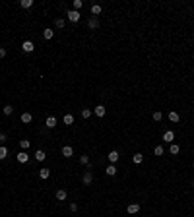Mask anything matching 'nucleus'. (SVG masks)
<instances>
[{
	"instance_id": "nucleus-1",
	"label": "nucleus",
	"mask_w": 194,
	"mask_h": 217,
	"mask_svg": "<svg viewBox=\"0 0 194 217\" xmlns=\"http://www.w3.org/2000/svg\"><path fill=\"white\" fill-rule=\"evenodd\" d=\"M66 16H68V19H70V21H80V16H82V14H80V12H76V10H68V12H66Z\"/></svg>"
},
{
	"instance_id": "nucleus-2",
	"label": "nucleus",
	"mask_w": 194,
	"mask_h": 217,
	"mask_svg": "<svg viewBox=\"0 0 194 217\" xmlns=\"http://www.w3.org/2000/svg\"><path fill=\"white\" fill-rule=\"evenodd\" d=\"M22 49H23V52H33L35 51V45H33V41H23Z\"/></svg>"
},
{
	"instance_id": "nucleus-3",
	"label": "nucleus",
	"mask_w": 194,
	"mask_h": 217,
	"mask_svg": "<svg viewBox=\"0 0 194 217\" xmlns=\"http://www.w3.org/2000/svg\"><path fill=\"white\" fill-rule=\"evenodd\" d=\"M119 157H120L119 151H115V149H113V151L109 153V155H107V159H109V163H111V165H115V163L119 161Z\"/></svg>"
},
{
	"instance_id": "nucleus-4",
	"label": "nucleus",
	"mask_w": 194,
	"mask_h": 217,
	"mask_svg": "<svg viewBox=\"0 0 194 217\" xmlns=\"http://www.w3.org/2000/svg\"><path fill=\"white\" fill-rule=\"evenodd\" d=\"M82 182H83V184H86V186H89V184H91V182H93V175H91V173H89V171H86V175L82 176Z\"/></svg>"
},
{
	"instance_id": "nucleus-5",
	"label": "nucleus",
	"mask_w": 194,
	"mask_h": 217,
	"mask_svg": "<svg viewBox=\"0 0 194 217\" xmlns=\"http://www.w3.org/2000/svg\"><path fill=\"white\" fill-rule=\"evenodd\" d=\"M88 27L89 29H97V27H99V19H97L95 16H91V18L88 19Z\"/></svg>"
},
{
	"instance_id": "nucleus-6",
	"label": "nucleus",
	"mask_w": 194,
	"mask_h": 217,
	"mask_svg": "<svg viewBox=\"0 0 194 217\" xmlns=\"http://www.w3.org/2000/svg\"><path fill=\"white\" fill-rule=\"evenodd\" d=\"M62 155H64V157H72V155H74L72 145H64V148H62Z\"/></svg>"
},
{
	"instance_id": "nucleus-7",
	"label": "nucleus",
	"mask_w": 194,
	"mask_h": 217,
	"mask_svg": "<svg viewBox=\"0 0 194 217\" xmlns=\"http://www.w3.org/2000/svg\"><path fill=\"white\" fill-rule=\"evenodd\" d=\"M163 140H165L167 143H173V140H175V134H173L171 130H167L165 134H163Z\"/></svg>"
},
{
	"instance_id": "nucleus-8",
	"label": "nucleus",
	"mask_w": 194,
	"mask_h": 217,
	"mask_svg": "<svg viewBox=\"0 0 194 217\" xmlns=\"http://www.w3.org/2000/svg\"><path fill=\"white\" fill-rule=\"evenodd\" d=\"M29 161V155L25 151H19L18 153V163H27Z\"/></svg>"
},
{
	"instance_id": "nucleus-9",
	"label": "nucleus",
	"mask_w": 194,
	"mask_h": 217,
	"mask_svg": "<svg viewBox=\"0 0 194 217\" xmlns=\"http://www.w3.org/2000/svg\"><path fill=\"white\" fill-rule=\"evenodd\" d=\"M126 211L128 213H138L140 211V203H130L128 208H126Z\"/></svg>"
},
{
	"instance_id": "nucleus-10",
	"label": "nucleus",
	"mask_w": 194,
	"mask_h": 217,
	"mask_svg": "<svg viewBox=\"0 0 194 217\" xmlns=\"http://www.w3.org/2000/svg\"><path fill=\"white\" fill-rule=\"evenodd\" d=\"M43 37H45V39H52V37H55V31H52L51 27L43 29Z\"/></svg>"
},
{
	"instance_id": "nucleus-11",
	"label": "nucleus",
	"mask_w": 194,
	"mask_h": 217,
	"mask_svg": "<svg viewBox=\"0 0 194 217\" xmlns=\"http://www.w3.org/2000/svg\"><path fill=\"white\" fill-rule=\"evenodd\" d=\"M45 124H47V128H55V126H56V118H55V116H49V118L45 120Z\"/></svg>"
},
{
	"instance_id": "nucleus-12",
	"label": "nucleus",
	"mask_w": 194,
	"mask_h": 217,
	"mask_svg": "<svg viewBox=\"0 0 194 217\" xmlns=\"http://www.w3.org/2000/svg\"><path fill=\"white\" fill-rule=\"evenodd\" d=\"M93 112H95L97 116H105V107H103V105H97L95 109H93Z\"/></svg>"
},
{
	"instance_id": "nucleus-13",
	"label": "nucleus",
	"mask_w": 194,
	"mask_h": 217,
	"mask_svg": "<svg viewBox=\"0 0 194 217\" xmlns=\"http://www.w3.org/2000/svg\"><path fill=\"white\" fill-rule=\"evenodd\" d=\"M45 157H47V153L43 151V149H37V151H35V159H37V161H45Z\"/></svg>"
},
{
	"instance_id": "nucleus-14",
	"label": "nucleus",
	"mask_w": 194,
	"mask_h": 217,
	"mask_svg": "<svg viewBox=\"0 0 194 217\" xmlns=\"http://www.w3.org/2000/svg\"><path fill=\"white\" fill-rule=\"evenodd\" d=\"M101 10H103V8H101V6H99V4H93V6H91V14H93V16H95V18H97V16L101 14Z\"/></svg>"
},
{
	"instance_id": "nucleus-15",
	"label": "nucleus",
	"mask_w": 194,
	"mask_h": 217,
	"mask_svg": "<svg viewBox=\"0 0 194 217\" xmlns=\"http://www.w3.org/2000/svg\"><path fill=\"white\" fill-rule=\"evenodd\" d=\"M105 173H107L109 176H115V175H116V167H115V165H109V167L105 169Z\"/></svg>"
},
{
	"instance_id": "nucleus-16",
	"label": "nucleus",
	"mask_w": 194,
	"mask_h": 217,
	"mask_svg": "<svg viewBox=\"0 0 194 217\" xmlns=\"http://www.w3.org/2000/svg\"><path fill=\"white\" fill-rule=\"evenodd\" d=\"M169 120H171V122H179V120H180V116H179V112H175V111H171V112H169Z\"/></svg>"
},
{
	"instance_id": "nucleus-17",
	"label": "nucleus",
	"mask_w": 194,
	"mask_h": 217,
	"mask_svg": "<svg viewBox=\"0 0 194 217\" xmlns=\"http://www.w3.org/2000/svg\"><path fill=\"white\" fill-rule=\"evenodd\" d=\"M56 200L64 202V200H66V190H56Z\"/></svg>"
},
{
	"instance_id": "nucleus-18",
	"label": "nucleus",
	"mask_w": 194,
	"mask_h": 217,
	"mask_svg": "<svg viewBox=\"0 0 194 217\" xmlns=\"http://www.w3.org/2000/svg\"><path fill=\"white\" fill-rule=\"evenodd\" d=\"M39 176H41V178H49V176H51V169H41V171H39Z\"/></svg>"
},
{
	"instance_id": "nucleus-19",
	"label": "nucleus",
	"mask_w": 194,
	"mask_h": 217,
	"mask_svg": "<svg viewBox=\"0 0 194 217\" xmlns=\"http://www.w3.org/2000/svg\"><path fill=\"white\" fill-rule=\"evenodd\" d=\"M169 151H171V155H177V153L180 151V148L177 145V143H171V145H169Z\"/></svg>"
},
{
	"instance_id": "nucleus-20",
	"label": "nucleus",
	"mask_w": 194,
	"mask_h": 217,
	"mask_svg": "<svg viewBox=\"0 0 194 217\" xmlns=\"http://www.w3.org/2000/svg\"><path fill=\"white\" fill-rule=\"evenodd\" d=\"M22 122H23V124H29V122H31V115H29V112H23V115H22Z\"/></svg>"
},
{
	"instance_id": "nucleus-21",
	"label": "nucleus",
	"mask_w": 194,
	"mask_h": 217,
	"mask_svg": "<svg viewBox=\"0 0 194 217\" xmlns=\"http://www.w3.org/2000/svg\"><path fill=\"white\" fill-rule=\"evenodd\" d=\"M64 124H66V126L74 124V116H72V115H64Z\"/></svg>"
},
{
	"instance_id": "nucleus-22",
	"label": "nucleus",
	"mask_w": 194,
	"mask_h": 217,
	"mask_svg": "<svg viewBox=\"0 0 194 217\" xmlns=\"http://www.w3.org/2000/svg\"><path fill=\"white\" fill-rule=\"evenodd\" d=\"M19 6H22V8H31V6H33V0H22Z\"/></svg>"
},
{
	"instance_id": "nucleus-23",
	"label": "nucleus",
	"mask_w": 194,
	"mask_h": 217,
	"mask_svg": "<svg viewBox=\"0 0 194 217\" xmlns=\"http://www.w3.org/2000/svg\"><path fill=\"white\" fill-rule=\"evenodd\" d=\"M72 6H74L76 12H80V10H82V6H83V2H82V0H74V4H72Z\"/></svg>"
},
{
	"instance_id": "nucleus-24",
	"label": "nucleus",
	"mask_w": 194,
	"mask_h": 217,
	"mask_svg": "<svg viewBox=\"0 0 194 217\" xmlns=\"http://www.w3.org/2000/svg\"><path fill=\"white\" fill-rule=\"evenodd\" d=\"M6 157H8V149L4 145H0V159H6Z\"/></svg>"
},
{
	"instance_id": "nucleus-25",
	"label": "nucleus",
	"mask_w": 194,
	"mask_h": 217,
	"mask_svg": "<svg viewBox=\"0 0 194 217\" xmlns=\"http://www.w3.org/2000/svg\"><path fill=\"white\" fill-rule=\"evenodd\" d=\"M132 159H134V163H138V165H140V163L144 161V155H142V153H134V157H132Z\"/></svg>"
},
{
	"instance_id": "nucleus-26",
	"label": "nucleus",
	"mask_w": 194,
	"mask_h": 217,
	"mask_svg": "<svg viewBox=\"0 0 194 217\" xmlns=\"http://www.w3.org/2000/svg\"><path fill=\"white\" fill-rule=\"evenodd\" d=\"M12 112H14V107H12V105H6V107H4V115H6V116H10Z\"/></svg>"
},
{
	"instance_id": "nucleus-27",
	"label": "nucleus",
	"mask_w": 194,
	"mask_h": 217,
	"mask_svg": "<svg viewBox=\"0 0 194 217\" xmlns=\"http://www.w3.org/2000/svg\"><path fill=\"white\" fill-rule=\"evenodd\" d=\"M80 163L88 167V165H89V157H88V155H80Z\"/></svg>"
},
{
	"instance_id": "nucleus-28",
	"label": "nucleus",
	"mask_w": 194,
	"mask_h": 217,
	"mask_svg": "<svg viewBox=\"0 0 194 217\" xmlns=\"http://www.w3.org/2000/svg\"><path fill=\"white\" fill-rule=\"evenodd\" d=\"M91 116V111L89 109H82V118H89Z\"/></svg>"
},
{
	"instance_id": "nucleus-29",
	"label": "nucleus",
	"mask_w": 194,
	"mask_h": 217,
	"mask_svg": "<svg viewBox=\"0 0 194 217\" xmlns=\"http://www.w3.org/2000/svg\"><path fill=\"white\" fill-rule=\"evenodd\" d=\"M55 25H56V27H64V19H62V18H56L55 19Z\"/></svg>"
},
{
	"instance_id": "nucleus-30",
	"label": "nucleus",
	"mask_w": 194,
	"mask_h": 217,
	"mask_svg": "<svg viewBox=\"0 0 194 217\" xmlns=\"http://www.w3.org/2000/svg\"><path fill=\"white\" fill-rule=\"evenodd\" d=\"M19 145H22V149H27L29 148V140H19Z\"/></svg>"
},
{
	"instance_id": "nucleus-31",
	"label": "nucleus",
	"mask_w": 194,
	"mask_h": 217,
	"mask_svg": "<svg viewBox=\"0 0 194 217\" xmlns=\"http://www.w3.org/2000/svg\"><path fill=\"white\" fill-rule=\"evenodd\" d=\"M161 118H163V115H161L159 111H157V112H153V120H155V122H159Z\"/></svg>"
},
{
	"instance_id": "nucleus-32",
	"label": "nucleus",
	"mask_w": 194,
	"mask_h": 217,
	"mask_svg": "<svg viewBox=\"0 0 194 217\" xmlns=\"http://www.w3.org/2000/svg\"><path fill=\"white\" fill-rule=\"evenodd\" d=\"M153 153H155V155H163V148H161V145H157V148L153 149Z\"/></svg>"
},
{
	"instance_id": "nucleus-33",
	"label": "nucleus",
	"mask_w": 194,
	"mask_h": 217,
	"mask_svg": "<svg viewBox=\"0 0 194 217\" xmlns=\"http://www.w3.org/2000/svg\"><path fill=\"white\" fill-rule=\"evenodd\" d=\"M70 211H72V213H74V211H78V203H76V202H72V203H70Z\"/></svg>"
},
{
	"instance_id": "nucleus-34",
	"label": "nucleus",
	"mask_w": 194,
	"mask_h": 217,
	"mask_svg": "<svg viewBox=\"0 0 194 217\" xmlns=\"http://www.w3.org/2000/svg\"><path fill=\"white\" fill-rule=\"evenodd\" d=\"M6 140H8V138H6V134H0V143H4Z\"/></svg>"
},
{
	"instance_id": "nucleus-35",
	"label": "nucleus",
	"mask_w": 194,
	"mask_h": 217,
	"mask_svg": "<svg viewBox=\"0 0 194 217\" xmlns=\"http://www.w3.org/2000/svg\"><path fill=\"white\" fill-rule=\"evenodd\" d=\"M6 56V49H0V58H4Z\"/></svg>"
},
{
	"instance_id": "nucleus-36",
	"label": "nucleus",
	"mask_w": 194,
	"mask_h": 217,
	"mask_svg": "<svg viewBox=\"0 0 194 217\" xmlns=\"http://www.w3.org/2000/svg\"><path fill=\"white\" fill-rule=\"evenodd\" d=\"M192 188H194V182H192Z\"/></svg>"
}]
</instances>
